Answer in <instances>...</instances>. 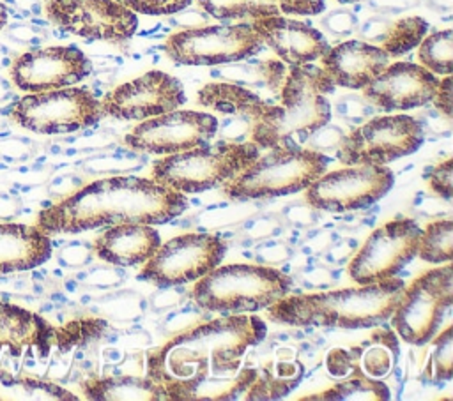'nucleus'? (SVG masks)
<instances>
[{
  "mask_svg": "<svg viewBox=\"0 0 453 401\" xmlns=\"http://www.w3.org/2000/svg\"><path fill=\"white\" fill-rule=\"evenodd\" d=\"M219 131L214 115L195 110H172L142 120L124 138L126 145L154 154L170 155L209 143Z\"/></svg>",
  "mask_w": 453,
  "mask_h": 401,
  "instance_id": "15",
  "label": "nucleus"
},
{
  "mask_svg": "<svg viewBox=\"0 0 453 401\" xmlns=\"http://www.w3.org/2000/svg\"><path fill=\"white\" fill-rule=\"evenodd\" d=\"M292 290V279L274 267L230 263L216 267L193 286L198 307L221 314H242L267 309Z\"/></svg>",
  "mask_w": 453,
  "mask_h": 401,
  "instance_id": "5",
  "label": "nucleus"
},
{
  "mask_svg": "<svg viewBox=\"0 0 453 401\" xmlns=\"http://www.w3.org/2000/svg\"><path fill=\"white\" fill-rule=\"evenodd\" d=\"M7 19H9V11H7V7L0 2V30L7 25Z\"/></svg>",
  "mask_w": 453,
  "mask_h": 401,
  "instance_id": "43",
  "label": "nucleus"
},
{
  "mask_svg": "<svg viewBox=\"0 0 453 401\" xmlns=\"http://www.w3.org/2000/svg\"><path fill=\"white\" fill-rule=\"evenodd\" d=\"M258 155L253 141L205 143L156 159L150 178L182 194L203 193L235 178Z\"/></svg>",
  "mask_w": 453,
  "mask_h": 401,
  "instance_id": "6",
  "label": "nucleus"
},
{
  "mask_svg": "<svg viewBox=\"0 0 453 401\" xmlns=\"http://www.w3.org/2000/svg\"><path fill=\"white\" fill-rule=\"evenodd\" d=\"M304 367L297 359L280 355L274 362H264L242 399H278L287 396L303 378Z\"/></svg>",
  "mask_w": 453,
  "mask_h": 401,
  "instance_id": "30",
  "label": "nucleus"
},
{
  "mask_svg": "<svg viewBox=\"0 0 453 401\" xmlns=\"http://www.w3.org/2000/svg\"><path fill=\"white\" fill-rule=\"evenodd\" d=\"M133 11L145 16H168L177 14L191 5L193 0H115Z\"/></svg>",
  "mask_w": 453,
  "mask_h": 401,
  "instance_id": "37",
  "label": "nucleus"
},
{
  "mask_svg": "<svg viewBox=\"0 0 453 401\" xmlns=\"http://www.w3.org/2000/svg\"><path fill=\"white\" fill-rule=\"evenodd\" d=\"M92 71L90 60L76 46L35 48L16 57L9 67L11 81L27 94L73 87Z\"/></svg>",
  "mask_w": 453,
  "mask_h": 401,
  "instance_id": "17",
  "label": "nucleus"
},
{
  "mask_svg": "<svg viewBox=\"0 0 453 401\" xmlns=\"http://www.w3.org/2000/svg\"><path fill=\"white\" fill-rule=\"evenodd\" d=\"M262 44H267L283 64L303 65L320 60L331 48L324 34L308 23L281 14L251 21Z\"/></svg>",
  "mask_w": 453,
  "mask_h": 401,
  "instance_id": "20",
  "label": "nucleus"
},
{
  "mask_svg": "<svg viewBox=\"0 0 453 401\" xmlns=\"http://www.w3.org/2000/svg\"><path fill=\"white\" fill-rule=\"evenodd\" d=\"M188 207L186 194L154 178L106 177L42 208L35 224L48 235L80 233L122 223H166Z\"/></svg>",
  "mask_w": 453,
  "mask_h": 401,
  "instance_id": "2",
  "label": "nucleus"
},
{
  "mask_svg": "<svg viewBox=\"0 0 453 401\" xmlns=\"http://www.w3.org/2000/svg\"><path fill=\"white\" fill-rule=\"evenodd\" d=\"M226 253L225 242L212 233L177 235L154 251L138 272L140 281L159 288L179 286L203 277Z\"/></svg>",
  "mask_w": 453,
  "mask_h": 401,
  "instance_id": "12",
  "label": "nucleus"
},
{
  "mask_svg": "<svg viewBox=\"0 0 453 401\" xmlns=\"http://www.w3.org/2000/svg\"><path fill=\"white\" fill-rule=\"evenodd\" d=\"M350 399H368V401H382L389 399L388 385L366 375H352L342 378L336 385L313 394L304 396L301 401H350Z\"/></svg>",
  "mask_w": 453,
  "mask_h": 401,
  "instance_id": "32",
  "label": "nucleus"
},
{
  "mask_svg": "<svg viewBox=\"0 0 453 401\" xmlns=\"http://www.w3.org/2000/svg\"><path fill=\"white\" fill-rule=\"evenodd\" d=\"M419 65L437 76L451 74L453 71V30H439L425 35L418 44Z\"/></svg>",
  "mask_w": 453,
  "mask_h": 401,
  "instance_id": "35",
  "label": "nucleus"
},
{
  "mask_svg": "<svg viewBox=\"0 0 453 401\" xmlns=\"http://www.w3.org/2000/svg\"><path fill=\"white\" fill-rule=\"evenodd\" d=\"M262 48L251 23L191 26L170 35L165 42L168 58L182 65H223L242 62Z\"/></svg>",
  "mask_w": 453,
  "mask_h": 401,
  "instance_id": "11",
  "label": "nucleus"
},
{
  "mask_svg": "<svg viewBox=\"0 0 453 401\" xmlns=\"http://www.w3.org/2000/svg\"><path fill=\"white\" fill-rule=\"evenodd\" d=\"M71 390L34 375H14L0 367V401H76Z\"/></svg>",
  "mask_w": 453,
  "mask_h": 401,
  "instance_id": "31",
  "label": "nucleus"
},
{
  "mask_svg": "<svg viewBox=\"0 0 453 401\" xmlns=\"http://www.w3.org/2000/svg\"><path fill=\"white\" fill-rule=\"evenodd\" d=\"M327 72L311 64L290 65L280 88L278 104L250 127V141L262 148H301L331 120L327 94L334 90Z\"/></svg>",
  "mask_w": 453,
  "mask_h": 401,
  "instance_id": "4",
  "label": "nucleus"
},
{
  "mask_svg": "<svg viewBox=\"0 0 453 401\" xmlns=\"http://www.w3.org/2000/svg\"><path fill=\"white\" fill-rule=\"evenodd\" d=\"M50 256V235L37 224L0 223V274L32 270Z\"/></svg>",
  "mask_w": 453,
  "mask_h": 401,
  "instance_id": "24",
  "label": "nucleus"
},
{
  "mask_svg": "<svg viewBox=\"0 0 453 401\" xmlns=\"http://www.w3.org/2000/svg\"><path fill=\"white\" fill-rule=\"evenodd\" d=\"M161 237L152 224L145 223H122L108 226V230L94 240V251L99 260L134 267L143 265L159 247Z\"/></svg>",
  "mask_w": 453,
  "mask_h": 401,
  "instance_id": "23",
  "label": "nucleus"
},
{
  "mask_svg": "<svg viewBox=\"0 0 453 401\" xmlns=\"http://www.w3.org/2000/svg\"><path fill=\"white\" fill-rule=\"evenodd\" d=\"M432 350L425 375L435 380H449L453 376V327L448 325L432 339Z\"/></svg>",
  "mask_w": 453,
  "mask_h": 401,
  "instance_id": "36",
  "label": "nucleus"
},
{
  "mask_svg": "<svg viewBox=\"0 0 453 401\" xmlns=\"http://www.w3.org/2000/svg\"><path fill=\"white\" fill-rule=\"evenodd\" d=\"M403 288L395 276L356 288L285 295L265 311L271 322L294 327L368 329L389 320Z\"/></svg>",
  "mask_w": 453,
  "mask_h": 401,
  "instance_id": "3",
  "label": "nucleus"
},
{
  "mask_svg": "<svg viewBox=\"0 0 453 401\" xmlns=\"http://www.w3.org/2000/svg\"><path fill=\"white\" fill-rule=\"evenodd\" d=\"M196 101L200 106L212 108L226 117H244L251 122L258 120L269 108V102L258 94L230 81H212L203 85L196 94Z\"/></svg>",
  "mask_w": 453,
  "mask_h": 401,
  "instance_id": "26",
  "label": "nucleus"
},
{
  "mask_svg": "<svg viewBox=\"0 0 453 401\" xmlns=\"http://www.w3.org/2000/svg\"><path fill=\"white\" fill-rule=\"evenodd\" d=\"M103 117L101 101L85 87L34 92L18 99L11 118L39 134H65L94 125Z\"/></svg>",
  "mask_w": 453,
  "mask_h": 401,
  "instance_id": "9",
  "label": "nucleus"
},
{
  "mask_svg": "<svg viewBox=\"0 0 453 401\" xmlns=\"http://www.w3.org/2000/svg\"><path fill=\"white\" fill-rule=\"evenodd\" d=\"M234 65L211 71V76L225 78L230 83L242 85L255 94H258L265 102L276 104V99L280 97V88L283 85V79L287 76V67L281 60H264V62H253V64H237Z\"/></svg>",
  "mask_w": 453,
  "mask_h": 401,
  "instance_id": "28",
  "label": "nucleus"
},
{
  "mask_svg": "<svg viewBox=\"0 0 453 401\" xmlns=\"http://www.w3.org/2000/svg\"><path fill=\"white\" fill-rule=\"evenodd\" d=\"M428 32V23L421 16H405L395 21L386 18L368 19L359 34L372 42H379L389 57H400L414 49Z\"/></svg>",
  "mask_w": 453,
  "mask_h": 401,
  "instance_id": "27",
  "label": "nucleus"
},
{
  "mask_svg": "<svg viewBox=\"0 0 453 401\" xmlns=\"http://www.w3.org/2000/svg\"><path fill=\"white\" fill-rule=\"evenodd\" d=\"M421 228L412 219H393L372 231L349 263L356 284L395 277L416 254Z\"/></svg>",
  "mask_w": 453,
  "mask_h": 401,
  "instance_id": "14",
  "label": "nucleus"
},
{
  "mask_svg": "<svg viewBox=\"0 0 453 401\" xmlns=\"http://www.w3.org/2000/svg\"><path fill=\"white\" fill-rule=\"evenodd\" d=\"M451 180H453V159H446L444 163L434 168L428 184L434 193L441 194L442 198H451L453 194Z\"/></svg>",
  "mask_w": 453,
  "mask_h": 401,
  "instance_id": "38",
  "label": "nucleus"
},
{
  "mask_svg": "<svg viewBox=\"0 0 453 401\" xmlns=\"http://www.w3.org/2000/svg\"><path fill=\"white\" fill-rule=\"evenodd\" d=\"M426 263H451L453 260V221L439 219L421 230L418 254Z\"/></svg>",
  "mask_w": 453,
  "mask_h": 401,
  "instance_id": "34",
  "label": "nucleus"
},
{
  "mask_svg": "<svg viewBox=\"0 0 453 401\" xmlns=\"http://www.w3.org/2000/svg\"><path fill=\"white\" fill-rule=\"evenodd\" d=\"M267 327L255 314H225L195 325L147 353L145 376L166 401L242 397L257 376L244 362Z\"/></svg>",
  "mask_w": 453,
  "mask_h": 401,
  "instance_id": "1",
  "label": "nucleus"
},
{
  "mask_svg": "<svg viewBox=\"0 0 453 401\" xmlns=\"http://www.w3.org/2000/svg\"><path fill=\"white\" fill-rule=\"evenodd\" d=\"M336 2H340V4H356L359 0H336Z\"/></svg>",
  "mask_w": 453,
  "mask_h": 401,
  "instance_id": "44",
  "label": "nucleus"
},
{
  "mask_svg": "<svg viewBox=\"0 0 453 401\" xmlns=\"http://www.w3.org/2000/svg\"><path fill=\"white\" fill-rule=\"evenodd\" d=\"M398 352V341L389 330H379L370 339L345 348H334L327 353L326 367L334 378H347L352 375H366L372 378H382L389 373L395 355Z\"/></svg>",
  "mask_w": 453,
  "mask_h": 401,
  "instance_id": "22",
  "label": "nucleus"
},
{
  "mask_svg": "<svg viewBox=\"0 0 453 401\" xmlns=\"http://www.w3.org/2000/svg\"><path fill=\"white\" fill-rule=\"evenodd\" d=\"M44 12L60 30L83 39L122 42L138 28L136 14L115 0H46Z\"/></svg>",
  "mask_w": 453,
  "mask_h": 401,
  "instance_id": "16",
  "label": "nucleus"
},
{
  "mask_svg": "<svg viewBox=\"0 0 453 401\" xmlns=\"http://www.w3.org/2000/svg\"><path fill=\"white\" fill-rule=\"evenodd\" d=\"M439 76L419 64L395 62L377 74L363 90V97L382 111H405L432 102Z\"/></svg>",
  "mask_w": 453,
  "mask_h": 401,
  "instance_id": "19",
  "label": "nucleus"
},
{
  "mask_svg": "<svg viewBox=\"0 0 453 401\" xmlns=\"http://www.w3.org/2000/svg\"><path fill=\"white\" fill-rule=\"evenodd\" d=\"M324 25L333 34L345 35V34L352 32V28L356 26V16H352V12H349V11H334L324 19Z\"/></svg>",
  "mask_w": 453,
  "mask_h": 401,
  "instance_id": "41",
  "label": "nucleus"
},
{
  "mask_svg": "<svg viewBox=\"0 0 453 401\" xmlns=\"http://www.w3.org/2000/svg\"><path fill=\"white\" fill-rule=\"evenodd\" d=\"M425 141L423 124L403 113L366 120L342 138L336 157L350 164H388L414 154Z\"/></svg>",
  "mask_w": 453,
  "mask_h": 401,
  "instance_id": "10",
  "label": "nucleus"
},
{
  "mask_svg": "<svg viewBox=\"0 0 453 401\" xmlns=\"http://www.w3.org/2000/svg\"><path fill=\"white\" fill-rule=\"evenodd\" d=\"M278 9L283 14L315 16L326 9V0H278Z\"/></svg>",
  "mask_w": 453,
  "mask_h": 401,
  "instance_id": "39",
  "label": "nucleus"
},
{
  "mask_svg": "<svg viewBox=\"0 0 453 401\" xmlns=\"http://www.w3.org/2000/svg\"><path fill=\"white\" fill-rule=\"evenodd\" d=\"M373 4H377V5L393 4V7H407V5H412L414 0H373Z\"/></svg>",
  "mask_w": 453,
  "mask_h": 401,
  "instance_id": "42",
  "label": "nucleus"
},
{
  "mask_svg": "<svg viewBox=\"0 0 453 401\" xmlns=\"http://www.w3.org/2000/svg\"><path fill=\"white\" fill-rule=\"evenodd\" d=\"M451 304L453 269L446 263L426 270L405 286L389 320L405 343L421 346L441 330Z\"/></svg>",
  "mask_w": 453,
  "mask_h": 401,
  "instance_id": "8",
  "label": "nucleus"
},
{
  "mask_svg": "<svg viewBox=\"0 0 453 401\" xmlns=\"http://www.w3.org/2000/svg\"><path fill=\"white\" fill-rule=\"evenodd\" d=\"M81 392L92 401H166L163 392L147 376H104L81 382Z\"/></svg>",
  "mask_w": 453,
  "mask_h": 401,
  "instance_id": "29",
  "label": "nucleus"
},
{
  "mask_svg": "<svg viewBox=\"0 0 453 401\" xmlns=\"http://www.w3.org/2000/svg\"><path fill=\"white\" fill-rule=\"evenodd\" d=\"M395 182V173L384 164H350L322 173L304 189L306 201L326 212H350L380 200Z\"/></svg>",
  "mask_w": 453,
  "mask_h": 401,
  "instance_id": "13",
  "label": "nucleus"
},
{
  "mask_svg": "<svg viewBox=\"0 0 453 401\" xmlns=\"http://www.w3.org/2000/svg\"><path fill=\"white\" fill-rule=\"evenodd\" d=\"M186 102L180 81L163 71H149L108 92L101 101L103 115L119 120H147L177 110Z\"/></svg>",
  "mask_w": 453,
  "mask_h": 401,
  "instance_id": "18",
  "label": "nucleus"
},
{
  "mask_svg": "<svg viewBox=\"0 0 453 401\" xmlns=\"http://www.w3.org/2000/svg\"><path fill=\"white\" fill-rule=\"evenodd\" d=\"M320 62L334 85L361 90L386 69L389 55L368 41L349 39L329 48Z\"/></svg>",
  "mask_w": 453,
  "mask_h": 401,
  "instance_id": "21",
  "label": "nucleus"
},
{
  "mask_svg": "<svg viewBox=\"0 0 453 401\" xmlns=\"http://www.w3.org/2000/svg\"><path fill=\"white\" fill-rule=\"evenodd\" d=\"M451 87H453V79L451 74H446L441 81L439 87L435 90V95L432 99L434 106L439 110V113H442L448 120L451 118L453 111H451Z\"/></svg>",
  "mask_w": 453,
  "mask_h": 401,
  "instance_id": "40",
  "label": "nucleus"
},
{
  "mask_svg": "<svg viewBox=\"0 0 453 401\" xmlns=\"http://www.w3.org/2000/svg\"><path fill=\"white\" fill-rule=\"evenodd\" d=\"M207 16L219 21H248L281 14L278 0H196Z\"/></svg>",
  "mask_w": 453,
  "mask_h": 401,
  "instance_id": "33",
  "label": "nucleus"
},
{
  "mask_svg": "<svg viewBox=\"0 0 453 401\" xmlns=\"http://www.w3.org/2000/svg\"><path fill=\"white\" fill-rule=\"evenodd\" d=\"M55 329L37 313L18 304L0 300V350L21 355L28 348L48 352Z\"/></svg>",
  "mask_w": 453,
  "mask_h": 401,
  "instance_id": "25",
  "label": "nucleus"
},
{
  "mask_svg": "<svg viewBox=\"0 0 453 401\" xmlns=\"http://www.w3.org/2000/svg\"><path fill=\"white\" fill-rule=\"evenodd\" d=\"M235 178L223 184V193L234 200L276 198L304 191L326 173L329 157L313 148H267Z\"/></svg>",
  "mask_w": 453,
  "mask_h": 401,
  "instance_id": "7",
  "label": "nucleus"
}]
</instances>
